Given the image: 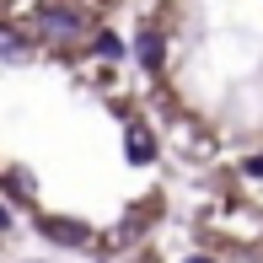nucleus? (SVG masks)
Here are the masks:
<instances>
[{"label": "nucleus", "mask_w": 263, "mask_h": 263, "mask_svg": "<svg viewBox=\"0 0 263 263\" xmlns=\"http://www.w3.org/2000/svg\"><path fill=\"white\" fill-rule=\"evenodd\" d=\"M38 32H43V43H70L86 32V16L76 6H38Z\"/></svg>", "instance_id": "nucleus-1"}, {"label": "nucleus", "mask_w": 263, "mask_h": 263, "mask_svg": "<svg viewBox=\"0 0 263 263\" xmlns=\"http://www.w3.org/2000/svg\"><path fill=\"white\" fill-rule=\"evenodd\" d=\"M38 231L49 236V242H59V247H86V226L81 220H70V215H38Z\"/></svg>", "instance_id": "nucleus-2"}, {"label": "nucleus", "mask_w": 263, "mask_h": 263, "mask_svg": "<svg viewBox=\"0 0 263 263\" xmlns=\"http://www.w3.org/2000/svg\"><path fill=\"white\" fill-rule=\"evenodd\" d=\"M124 156L135 166H151V161H156V135H151L145 124H129L124 129Z\"/></svg>", "instance_id": "nucleus-3"}, {"label": "nucleus", "mask_w": 263, "mask_h": 263, "mask_svg": "<svg viewBox=\"0 0 263 263\" xmlns=\"http://www.w3.org/2000/svg\"><path fill=\"white\" fill-rule=\"evenodd\" d=\"M161 54H166V43H161V32H140V38H135V59H140V65H145V70H156L161 65Z\"/></svg>", "instance_id": "nucleus-4"}, {"label": "nucleus", "mask_w": 263, "mask_h": 263, "mask_svg": "<svg viewBox=\"0 0 263 263\" xmlns=\"http://www.w3.org/2000/svg\"><path fill=\"white\" fill-rule=\"evenodd\" d=\"M0 59H6V65H22V59H27V38H16L11 27H0Z\"/></svg>", "instance_id": "nucleus-5"}, {"label": "nucleus", "mask_w": 263, "mask_h": 263, "mask_svg": "<svg viewBox=\"0 0 263 263\" xmlns=\"http://www.w3.org/2000/svg\"><path fill=\"white\" fill-rule=\"evenodd\" d=\"M91 49H97L102 59H118V54H124V43H118L113 32H97V38H91Z\"/></svg>", "instance_id": "nucleus-6"}, {"label": "nucleus", "mask_w": 263, "mask_h": 263, "mask_svg": "<svg viewBox=\"0 0 263 263\" xmlns=\"http://www.w3.org/2000/svg\"><path fill=\"white\" fill-rule=\"evenodd\" d=\"M242 172H247V177H263V156H247V161H242Z\"/></svg>", "instance_id": "nucleus-7"}, {"label": "nucleus", "mask_w": 263, "mask_h": 263, "mask_svg": "<svg viewBox=\"0 0 263 263\" xmlns=\"http://www.w3.org/2000/svg\"><path fill=\"white\" fill-rule=\"evenodd\" d=\"M183 263H215V258H204V253H194V258H183Z\"/></svg>", "instance_id": "nucleus-8"}, {"label": "nucleus", "mask_w": 263, "mask_h": 263, "mask_svg": "<svg viewBox=\"0 0 263 263\" xmlns=\"http://www.w3.org/2000/svg\"><path fill=\"white\" fill-rule=\"evenodd\" d=\"M0 231H11V215H6V210H0Z\"/></svg>", "instance_id": "nucleus-9"}]
</instances>
